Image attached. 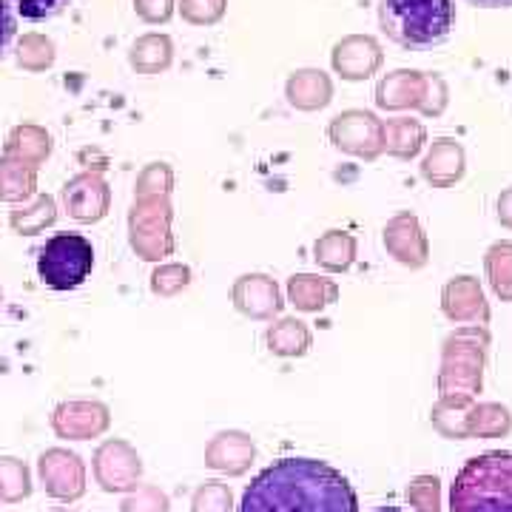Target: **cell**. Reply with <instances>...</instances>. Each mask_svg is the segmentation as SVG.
Returning a JSON list of instances; mask_svg holds the SVG:
<instances>
[{"label": "cell", "mask_w": 512, "mask_h": 512, "mask_svg": "<svg viewBox=\"0 0 512 512\" xmlns=\"http://www.w3.org/2000/svg\"><path fill=\"white\" fill-rule=\"evenodd\" d=\"M239 512H359V498L325 461L282 458L248 484Z\"/></svg>", "instance_id": "1"}, {"label": "cell", "mask_w": 512, "mask_h": 512, "mask_svg": "<svg viewBox=\"0 0 512 512\" xmlns=\"http://www.w3.org/2000/svg\"><path fill=\"white\" fill-rule=\"evenodd\" d=\"M456 23L453 0H379V26L407 52L441 46Z\"/></svg>", "instance_id": "2"}, {"label": "cell", "mask_w": 512, "mask_h": 512, "mask_svg": "<svg viewBox=\"0 0 512 512\" xmlns=\"http://www.w3.org/2000/svg\"><path fill=\"white\" fill-rule=\"evenodd\" d=\"M450 512H512V453L490 450L464 461L450 487Z\"/></svg>", "instance_id": "3"}, {"label": "cell", "mask_w": 512, "mask_h": 512, "mask_svg": "<svg viewBox=\"0 0 512 512\" xmlns=\"http://www.w3.org/2000/svg\"><path fill=\"white\" fill-rule=\"evenodd\" d=\"M487 330L470 325L447 336L441 356L439 393L441 407L467 410L481 390L484 376V353H487Z\"/></svg>", "instance_id": "4"}, {"label": "cell", "mask_w": 512, "mask_h": 512, "mask_svg": "<svg viewBox=\"0 0 512 512\" xmlns=\"http://www.w3.org/2000/svg\"><path fill=\"white\" fill-rule=\"evenodd\" d=\"M94 268V248L83 234H55L37 254V274L52 291L80 288Z\"/></svg>", "instance_id": "5"}, {"label": "cell", "mask_w": 512, "mask_h": 512, "mask_svg": "<svg viewBox=\"0 0 512 512\" xmlns=\"http://www.w3.org/2000/svg\"><path fill=\"white\" fill-rule=\"evenodd\" d=\"M143 473L140 456L134 453V447L120 439L106 441L97 456H94V478L106 493H126L137 490V481Z\"/></svg>", "instance_id": "6"}, {"label": "cell", "mask_w": 512, "mask_h": 512, "mask_svg": "<svg viewBox=\"0 0 512 512\" xmlns=\"http://www.w3.org/2000/svg\"><path fill=\"white\" fill-rule=\"evenodd\" d=\"M37 473L46 493L57 501H77L86 493V467L80 456H74L63 447L46 450L37 461Z\"/></svg>", "instance_id": "7"}, {"label": "cell", "mask_w": 512, "mask_h": 512, "mask_svg": "<svg viewBox=\"0 0 512 512\" xmlns=\"http://www.w3.org/2000/svg\"><path fill=\"white\" fill-rule=\"evenodd\" d=\"M439 77H427L421 72L399 69V72L387 74L379 83L376 103L382 109H421L424 114H433V89L439 86Z\"/></svg>", "instance_id": "8"}, {"label": "cell", "mask_w": 512, "mask_h": 512, "mask_svg": "<svg viewBox=\"0 0 512 512\" xmlns=\"http://www.w3.org/2000/svg\"><path fill=\"white\" fill-rule=\"evenodd\" d=\"M131 245L143 254V259H163L171 251L168 237V205L154 200H143L131 211Z\"/></svg>", "instance_id": "9"}, {"label": "cell", "mask_w": 512, "mask_h": 512, "mask_svg": "<svg viewBox=\"0 0 512 512\" xmlns=\"http://www.w3.org/2000/svg\"><path fill=\"white\" fill-rule=\"evenodd\" d=\"M330 137L339 148L365 160H376L384 151V126L370 111H348L336 117V123L330 126Z\"/></svg>", "instance_id": "10"}, {"label": "cell", "mask_w": 512, "mask_h": 512, "mask_svg": "<svg viewBox=\"0 0 512 512\" xmlns=\"http://www.w3.org/2000/svg\"><path fill=\"white\" fill-rule=\"evenodd\" d=\"M52 430L60 439H97L109 430V407L100 402H63L52 416Z\"/></svg>", "instance_id": "11"}, {"label": "cell", "mask_w": 512, "mask_h": 512, "mask_svg": "<svg viewBox=\"0 0 512 512\" xmlns=\"http://www.w3.org/2000/svg\"><path fill=\"white\" fill-rule=\"evenodd\" d=\"M384 248L407 268H424L430 256L427 237L413 214H399L384 225Z\"/></svg>", "instance_id": "12"}, {"label": "cell", "mask_w": 512, "mask_h": 512, "mask_svg": "<svg viewBox=\"0 0 512 512\" xmlns=\"http://www.w3.org/2000/svg\"><path fill=\"white\" fill-rule=\"evenodd\" d=\"M441 308L447 313V319H453V322L484 325L490 319L484 291L473 276H458L453 282H447V288L441 293Z\"/></svg>", "instance_id": "13"}, {"label": "cell", "mask_w": 512, "mask_h": 512, "mask_svg": "<svg viewBox=\"0 0 512 512\" xmlns=\"http://www.w3.org/2000/svg\"><path fill=\"white\" fill-rule=\"evenodd\" d=\"M63 202L69 217L80 222H94L109 211V188L94 174H80L63 188Z\"/></svg>", "instance_id": "14"}, {"label": "cell", "mask_w": 512, "mask_h": 512, "mask_svg": "<svg viewBox=\"0 0 512 512\" xmlns=\"http://www.w3.org/2000/svg\"><path fill=\"white\" fill-rule=\"evenodd\" d=\"M205 464L228 476H242L254 464V441L237 430L220 433L205 450Z\"/></svg>", "instance_id": "15"}, {"label": "cell", "mask_w": 512, "mask_h": 512, "mask_svg": "<svg viewBox=\"0 0 512 512\" xmlns=\"http://www.w3.org/2000/svg\"><path fill=\"white\" fill-rule=\"evenodd\" d=\"M333 66L348 80H365L382 66V49L373 37H348L336 46Z\"/></svg>", "instance_id": "16"}, {"label": "cell", "mask_w": 512, "mask_h": 512, "mask_svg": "<svg viewBox=\"0 0 512 512\" xmlns=\"http://www.w3.org/2000/svg\"><path fill=\"white\" fill-rule=\"evenodd\" d=\"M421 174L424 180L436 188H450L464 177V148L458 146L456 140L441 137L427 151L424 163H421Z\"/></svg>", "instance_id": "17"}, {"label": "cell", "mask_w": 512, "mask_h": 512, "mask_svg": "<svg viewBox=\"0 0 512 512\" xmlns=\"http://www.w3.org/2000/svg\"><path fill=\"white\" fill-rule=\"evenodd\" d=\"M234 299H237L239 311L251 313V316H271L282 308L279 302V291L268 276H242L234 288Z\"/></svg>", "instance_id": "18"}, {"label": "cell", "mask_w": 512, "mask_h": 512, "mask_svg": "<svg viewBox=\"0 0 512 512\" xmlns=\"http://www.w3.org/2000/svg\"><path fill=\"white\" fill-rule=\"evenodd\" d=\"M512 430V416L501 404H478L464 413V439H498Z\"/></svg>", "instance_id": "19"}, {"label": "cell", "mask_w": 512, "mask_h": 512, "mask_svg": "<svg viewBox=\"0 0 512 512\" xmlns=\"http://www.w3.org/2000/svg\"><path fill=\"white\" fill-rule=\"evenodd\" d=\"M49 151H52V140H49V134L43 128L37 126L15 128L9 143H6V157L32 165V168L43 163L49 157Z\"/></svg>", "instance_id": "20"}, {"label": "cell", "mask_w": 512, "mask_h": 512, "mask_svg": "<svg viewBox=\"0 0 512 512\" xmlns=\"http://www.w3.org/2000/svg\"><path fill=\"white\" fill-rule=\"evenodd\" d=\"M424 146V126L410 120V117H396V120H387L384 126V148L387 154L399 157V160H410L416 157Z\"/></svg>", "instance_id": "21"}, {"label": "cell", "mask_w": 512, "mask_h": 512, "mask_svg": "<svg viewBox=\"0 0 512 512\" xmlns=\"http://www.w3.org/2000/svg\"><path fill=\"white\" fill-rule=\"evenodd\" d=\"M35 194V168L20 160H0V200L20 202Z\"/></svg>", "instance_id": "22"}, {"label": "cell", "mask_w": 512, "mask_h": 512, "mask_svg": "<svg viewBox=\"0 0 512 512\" xmlns=\"http://www.w3.org/2000/svg\"><path fill=\"white\" fill-rule=\"evenodd\" d=\"M291 299L302 311H319L336 299V285L328 279H319V276H293Z\"/></svg>", "instance_id": "23"}, {"label": "cell", "mask_w": 512, "mask_h": 512, "mask_svg": "<svg viewBox=\"0 0 512 512\" xmlns=\"http://www.w3.org/2000/svg\"><path fill=\"white\" fill-rule=\"evenodd\" d=\"M32 495V476L29 467L12 456H0V501L3 504H18Z\"/></svg>", "instance_id": "24"}, {"label": "cell", "mask_w": 512, "mask_h": 512, "mask_svg": "<svg viewBox=\"0 0 512 512\" xmlns=\"http://www.w3.org/2000/svg\"><path fill=\"white\" fill-rule=\"evenodd\" d=\"M487 276H490V285L493 291L504 299L512 302V242H498L487 251Z\"/></svg>", "instance_id": "25"}, {"label": "cell", "mask_w": 512, "mask_h": 512, "mask_svg": "<svg viewBox=\"0 0 512 512\" xmlns=\"http://www.w3.org/2000/svg\"><path fill=\"white\" fill-rule=\"evenodd\" d=\"M268 345L279 356H299L311 345V333H308V328L302 322L285 319V322H279V325L268 330Z\"/></svg>", "instance_id": "26"}, {"label": "cell", "mask_w": 512, "mask_h": 512, "mask_svg": "<svg viewBox=\"0 0 512 512\" xmlns=\"http://www.w3.org/2000/svg\"><path fill=\"white\" fill-rule=\"evenodd\" d=\"M356 256V242L345 231H330L316 242V259L330 271H345Z\"/></svg>", "instance_id": "27"}, {"label": "cell", "mask_w": 512, "mask_h": 512, "mask_svg": "<svg viewBox=\"0 0 512 512\" xmlns=\"http://www.w3.org/2000/svg\"><path fill=\"white\" fill-rule=\"evenodd\" d=\"M55 220V200H52V197H37L32 205L18 208V211L12 214V228H15L18 234H29V237H32V234H40L43 228H49Z\"/></svg>", "instance_id": "28"}, {"label": "cell", "mask_w": 512, "mask_h": 512, "mask_svg": "<svg viewBox=\"0 0 512 512\" xmlns=\"http://www.w3.org/2000/svg\"><path fill=\"white\" fill-rule=\"evenodd\" d=\"M407 501L419 512H441V487L436 476H419L407 487Z\"/></svg>", "instance_id": "29"}, {"label": "cell", "mask_w": 512, "mask_h": 512, "mask_svg": "<svg viewBox=\"0 0 512 512\" xmlns=\"http://www.w3.org/2000/svg\"><path fill=\"white\" fill-rule=\"evenodd\" d=\"M194 512H231V490L220 481H205L191 501Z\"/></svg>", "instance_id": "30"}, {"label": "cell", "mask_w": 512, "mask_h": 512, "mask_svg": "<svg viewBox=\"0 0 512 512\" xmlns=\"http://www.w3.org/2000/svg\"><path fill=\"white\" fill-rule=\"evenodd\" d=\"M15 15L32 23H43V20L57 18L72 0H9Z\"/></svg>", "instance_id": "31"}, {"label": "cell", "mask_w": 512, "mask_h": 512, "mask_svg": "<svg viewBox=\"0 0 512 512\" xmlns=\"http://www.w3.org/2000/svg\"><path fill=\"white\" fill-rule=\"evenodd\" d=\"M123 512H168V498L157 487H140L123 501Z\"/></svg>", "instance_id": "32"}, {"label": "cell", "mask_w": 512, "mask_h": 512, "mask_svg": "<svg viewBox=\"0 0 512 512\" xmlns=\"http://www.w3.org/2000/svg\"><path fill=\"white\" fill-rule=\"evenodd\" d=\"M18 37V15L9 0H0V60L12 52Z\"/></svg>", "instance_id": "33"}, {"label": "cell", "mask_w": 512, "mask_h": 512, "mask_svg": "<svg viewBox=\"0 0 512 512\" xmlns=\"http://www.w3.org/2000/svg\"><path fill=\"white\" fill-rule=\"evenodd\" d=\"M498 220H501V225L512 228V188H507V191L498 197Z\"/></svg>", "instance_id": "34"}, {"label": "cell", "mask_w": 512, "mask_h": 512, "mask_svg": "<svg viewBox=\"0 0 512 512\" xmlns=\"http://www.w3.org/2000/svg\"><path fill=\"white\" fill-rule=\"evenodd\" d=\"M473 6H481V9H510L512 0H467Z\"/></svg>", "instance_id": "35"}, {"label": "cell", "mask_w": 512, "mask_h": 512, "mask_svg": "<svg viewBox=\"0 0 512 512\" xmlns=\"http://www.w3.org/2000/svg\"><path fill=\"white\" fill-rule=\"evenodd\" d=\"M373 512H404V510H399V507H382V510H373Z\"/></svg>", "instance_id": "36"}, {"label": "cell", "mask_w": 512, "mask_h": 512, "mask_svg": "<svg viewBox=\"0 0 512 512\" xmlns=\"http://www.w3.org/2000/svg\"><path fill=\"white\" fill-rule=\"evenodd\" d=\"M52 512H74V510H52Z\"/></svg>", "instance_id": "37"}, {"label": "cell", "mask_w": 512, "mask_h": 512, "mask_svg": "<svg viewBox=\"0 0 512 512\" xmlns=\"http://www.w3.org/2000/svg\"><path fill=\"white\" fill-rule=\"evenodd\" d=\"M0 302H3V293H0Z\"/></svg>", "instance_id": "38"}]
</instances>
